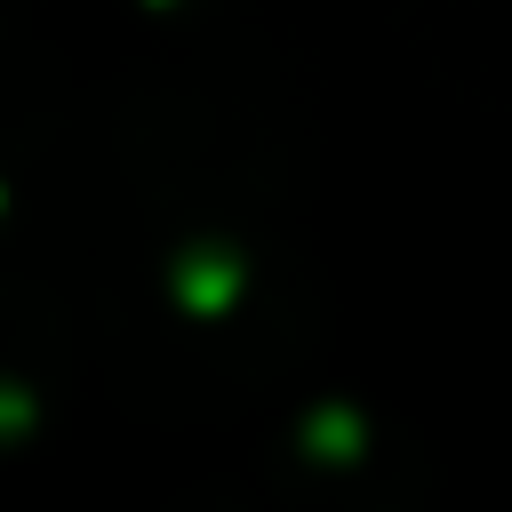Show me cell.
<instances>
[{
  "label": "cell",
  "mask_w": 512,
  "mask_h": 512,
  "mask_svg": "<svg viewBox=\"0 0 512 512\" xmlns=\"http://www.w3.org/2000/svg\"><path fill=\"white\" fill-rule=\"evenodd\" d=\"M16 424H32V392L0 384V432H16Z\"/></svg>",
  "instance_id": "6da1fadb"
}]
</instances>
